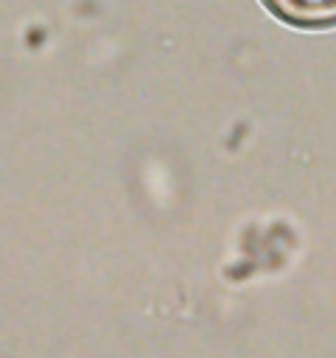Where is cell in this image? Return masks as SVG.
Wrapping results in <instances>:
<instances>
[{"label":"cell","instance_id":"cell-1","mask_svg":"<svg viewBox=\"0 0 336 358\" xmlns=\"http://www.w3.org/2000/svg\"><path fill=\"white\" fill-rule=\"evenodd\" d=\"M263 8L300 31H330L336 28V0H260Z\"/></svg>","mask_w":336,"mask_h":358}]
</instances>
